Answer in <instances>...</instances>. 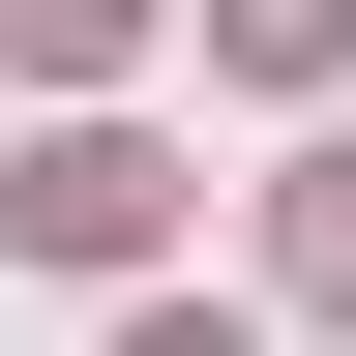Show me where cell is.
Returning <instances> with one entry per match:
<instances>
[{
	"mask_svg": "<svg viewBox=\"0 0 356 356\" xmlns=\"http://www.w3.org/2000/svg\"><path fill=\"white\" fill-rule=\"evenodd\" d=\"M0 238H30V267H149V238H178V178L119 149V119H60V149L0 178Z\"/></svg>",
	"mask_w": 356,
	"mask_h": 356,
	"instance_id": "1",
	"label": "cell"
},
{
	"mask_svg": "<svg viewBox=\"0 0 356 356\" xmlns=\"http://www.w3.org/2000/svg\"><path fill=\"white\" fill-rule=\"evenodd\" d=\"M208 30H238L267 89H327V60H356V0H208Z\"/></svg>",
	"mask_w": 356,
	"mask_h": 356,
	"instance_id": "2",
	"label": "cell"
},
{
	"mask_svg": "<svg viewBox=\"0 0 356 356\" xmlns=\"http://www.w3.org/2000/svg\"><path fill=\"white\" fill-rule=\"evenodd\" d=\"M297 297L356 327V149H297Z\"/></svg>",
	"mask_w": 356,
	"mask_h": 356,
	"instance_id": "3",
	"label": "cell"
},
{
	"mask_svg": "<svg viewBox=\"0 0 356 356\" xmlns=\"http://www.w3.org/2000/svg\"><path fill=\"white\" fill-rule=\"evenodd\" d=\"M0 60H119V0H0Z\"/></svg>",
	"mask_w": 356,
	"mask_h": 356,
	"instance_id": "4",
	"label": "cell"
},
{
	"mask_svg": "<svg viewBox=\"0 0 356 356\" xmlns=\"http://www.w3.org/2000/svg\"><path fill=\"white\" fill-rule=\"evenodd\" d=\"M119 356H267V327H238V297H149V327H119Z\"/></svg>",
	"mask_w": 356,
	"mask_h": 356,
	"instance_id": "5",
	"label": "cell"
}]
</instances>
